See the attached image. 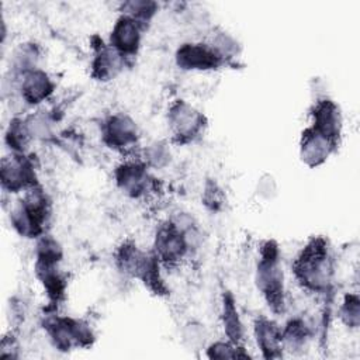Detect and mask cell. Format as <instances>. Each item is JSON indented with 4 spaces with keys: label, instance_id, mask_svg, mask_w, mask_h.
<instances>
[{
    "label": "cell",
    "instance_id": "obj_1",
    "mask_svg": "<svg viewBox=\"0 0 360 360\" xmlns=\"http://www.w3.org/2000/svg\"><path fill=\"white\" fill-rule=\"evenodd\" d=\"M335 273L329 245L321 236L309 239L292 263L295 281L312 294H328L333 287Z\"/></svg>",
    "mask_w": 360,
    "mask_h": 360
},
{
    "label": "cell",
    "instance_id": "obj_2",
    "mask_svg": "<svg viewBox=\"0 0 360 360\" xmlns=\"http://www.w3.org/2000/svg\"><path fill=\"white\" fill-rule=\"evenodd\" d=\"M257 291L273 314H283L287 307L285 274L280 248L274 240H266L260 246L255 270Z\"/></svg>",
    "mask_w": 360,
    "mask_h": 360
},
{
    "label": "cell",
    "instance_id": "obj_3",
    "mask_svg": "<svg viewBox=\"0 0 360 360\" xmlns=\"http://www.w3.org/2000/svg\"><path fill=\"white\" fill-rule=\"evenodd\" d=\"M44 330L52 346L60 352L86 347L93 336V328L86 319L52 312L44 316Z\"/></svg>",
    "mask_w": 360,
    "mask_h": 360
},
{
    "label": "cell",
    "instance_id": "obj_4",
    "mask_svg": "<svg viewBox=\"0 0 360 360\" xmlns=\"http://www.w3.org/2000/svg\"><path fill=\"white\" fill-rule=\"evenodd\" d=\"M167 128L176 143H190L195 141L205 128L204 114L186 100H174L166 114Z\"/></svg>",
    "mask_w": 360,
    "mask_h": 360
},
{
    "label": "cell",
    "instance_id": "obj_5",
    "mask_svg": "<svg viewBox=\"0 0 360 360\" xmlns=\"http://www.w3.org/2000/svg\"><path fill=\"white\" fill-rule=\"evenodd\" d=\"M115 187L128 198H146L155 191L156 183L150 169L139 158H127L114 169Z\"/></svg>",
    "mask_w": 360,
    "mask_h": 360
},
{
    "label": "cell",
    "instance_id": "obj_6",
    "mask_svg": "<svg viewBox=\"0 0 360 360\" xmlns=\"http://www.w3.org/2000/svg\"><path fill=\"white\" fill-rule=\"evenodd\" d=\"M136 121L127 112H112L101 124V139L112 150L120 153L132 152L139 143Z\"/></svg>",
    "mask_w": 360,
    "mask_h": 360
},
{
    "label": "cell",
    "instance_id": "obj_7",
    "mask_svg": "<svg viewBox=\"0 0 360 360\" xmlns=\"http://www.w3.org/2000/svg\"><path fill=\"white\" fill-rule=\"evenodd\" d=\"M0 181L6 193H24L27 188L38 184L37 170L32 159L27 153H13L1 159Z\"/></svg>",
    "mask_w": 360,
    "mask_h": 360
},
{
    "label": "cell",
    "instance_id": "obj_8",
    "mask_svg": "<svg viewBox=\"0 0 360 360\" xmlns=\"http://www.w3.org/2000/svg\"><path fill=\"white\" fill-rule=\"evenodd\" d=\"M152 252L166 267L177 266L191 255L183 233L169 219L156 228Z\"/></svg>",
    "mask_w": 360,
    "mask_h": 360
},
{
    "label": "cell",
    "instance_id": "obj_9",
    "mask_svg": "<svg viewBox=\"0 0 360 360\" xmlns=\"http://www.w3.org/2000/svg\"><path fill=\"white\" fill-rule=\"evenodd\" d=\"M174 62L186 72H211L222 68L225 62L208 42H183L174 52Z\"/></svg>",
    "mask_w": 360,
    "mask_h": 360
},
{
    "label": "cell",
    "instance_id": "obj_10",
    "mask_svg": "<svg viewBox=\"0 0 360 360\" xmlns=\"http://www.w3.org/2000/svg\"><path fill=\"white\" fill-rule=\"evenodd\" d=\"M13 80L15 83L20 100L30 107H38L49 100L56 89L53 77L42 68L27 72L25 75Z\"/></svg>",
    "mask_w": 360,
    "mask_h": 360
},
{
    "label": "cell",
    "instance_id": "obj_11",
    "mask_svg": "<svg viewBox=\"0 0 360 360\" xmlns=\"http://www.w3.org/2000/svg\"><path fill=\"white\" fill-rule=\"evenodd\" d=\"M145 28L146 27L132 17L120 14L110 30L107 42L121 55L129 59L139 52Z\"/></svg>",
    "mask_w": 360,
    "mask_h": 360
},
{
    "label": "cell",
    "instance_id": "obj_12",
    "mask_svg": "<svg viewBox=\"0 0 360 360\" xmlns=\"http://www.w3.org/2000/svg\"><path fill=\"white\" fill-rule=\"evenodd\" d=\"M309 127L338 145L343 131V114L339 104L328 97L318 98L311 110Z\"/></svg>",
    "mask_w": 360,
    "mask_h": 360
},
{
    "label": "cell",
    "instance_id": "obj_13",
    "mask_svg": "<svg viewBox=\"0 0 360 360\" xmlns=\"http://www.w3.org/2000/svg\"><path fill=\"white\" fill-rule=\"evenodd\" d=\"M127 62L128 59L108 42H101L94 48L90 62V75L97 82L114 80L124 72Z\"/></svg>",
    "mask_w": 360,
    "mask_h": 360
},
{
    "label": "cell",
    "instance_id": "obj_14",
    "mask_svg": "<svg viewBox=\"0 0 360 360\" xmlns=\"http://www.w3.org/2000/svg\"><path fill=\"white\" fill-rule=\"evenodd\" d=\"M336 146L328 138L307 127L300 138V159L311 169L319 167L329 159Z\"/></svg>",
    "mask_w": 360,
    "mask_h": 360
},
{
    "label": "cell",
    "instance_id": "obj_15",
    "mask_svg": "<svg viewBox=\"0 0 360 360\" xmlns=\"http://www.w3.org/2000/svg\"><path fill=\"white\" fill-rule=\"evenodd\" d=\"M256 346L264 359H280L283 356L281 326L271 318L260 315L253 322Z\"/></svg>",
    "mask_w": 360,
    "mask_h": 360
},
{
    "label": "cell",
    "instance_id": "obj_16",
    "mask_svg": "<svg viewBox=\"0 0 360 360\" xmlns=\"http://www.w3.org/2000/svg\"><path fill=\"white\" fill-rule=\"evenodd\" d=\"M34 271L51 304L58 305L65 298L68 288V278L60 269V263L35 262Z\"/></svg>",
    "mask_w": 360,
    "mask_h": 360
},
{
    "label": "cell",
    "instance_id": "obj_17",
    "mask_svg": "<svg viewBox=\"0 0 360 360\" xmlns=\"http://www.w3.org/2000/svg\"><path fill=\"white\" fill-rule=\"evenodd\" d=\"M221 323L228 340L235 345H242L245 339V323L240 318L236 300L232 292L226 291L221 300Z\"/></svg>",
    "mask_w": 360,
    "mask_h": 360
},
{
    "label": "cell",
    "instance_id": "obj_18",
    "mask_svg": "<svg viewBox=\"0 0 360 360\" xmlns=\"http://www.w3.org/2000/svg\"><path fill=\"white\" fill-rule=\"evenodd\" d=\"M41 49L34 42H22L14 48L10 56V75L17 79L27 72L39 68Z\"/></svg>",
    "mask_w": 360,
    "mask_h": 360
},
{
    "label": "cell",
    "instance_id": "obj_19",
    "mask_svg": "<svg viewBox=\"0 0 360 360\" xmlns=\"http://www.w3.org/2000/svg\"><path fill=\"white\" fill-rule=\"evenodd\" d=\"M311 338L309 325L304 318L294 316L281 326V339H283V349L291 353L301 352L307 347Z\"/></svg>",
    "mask_w": 360,
    "mask_h": 360
},
{
    "label": "cell",
    "instance_id": "obj_20",
    "mask_svg": "<svg viewBox=\"0 0 360 360\" xmlns=\"http://www.w3.org/2000/svg\"><path fill=\"white\" fill-rule=\"evenodd\" d=\"M32 141L25 120L21 117H14L4 132V142L10 152L25 153L30 142Z\"/></svg>",
    "mask_w": 360,
    "mask_h": 360
},
{
    "label": "cell",
    "instance_id": "obj_21",
    "mask_svg": "<svg viewBox=\"0 0 360 360\" xmlns=\"http://www.w3.org/2000/svg\"><path fill=\"white\" fill-rule=\"evenodd\" d=\"M139 159L150 169V170H162L172 160V152L166 142L155 141L142 148L139 153Z\"/></svg>",
    "mask_w": 360,
    "mask_h": 360
},
{
    "label": "cell",
    "instance_id": "obj_22",
    "mask_svg": "<svg viewBox=\"0 0 360 360\" xmlns=\"http://www.w3.org/2000/svg\"><path fill=\"white\" fill-rule=\"evenodd\" d=\"M120 11L121 14L129 15L138 22H141L143 27H146V24L150 22L153 17L158 14L159 4L150 0H129L121 4Z\"/></svg>",
    "mask_w": 360,
    "mask_h": 360
},
{
    "label": "cell",
    "instance_id": "obj_23",
    "mask_svg": "<svg viewBox=\"0 0 360 360\" xmlns=\"http://www.w3.org/2000/svg\"><path fill=\"white\" fill-rule=\"evenodd\" d=\"M63 248L58 239L44 233L37 239L35 245V262L44 263H62Z\"/></svg>",
    "mask_w": 360,
    "mask_h": 360
},
{
    "label": "cell",
    "instance_id": "obj_24",
    "mask_svg": "<svg viewBox=\"0 0 360 360\" xmlns=\"http://www.w3.org/2000/svg\"><path fill=\"white\" fill-rule=\"evenodd\" d=\"M338 315L340 322L349 329H357L360 325V298L357 292H346L340 301Z\"/></svg>",
    "mask_w": 360,
    "mask_h": 360
},
{
    "label": "cell",
    "instance_id": "obj_25",
    "mask_svg": "<svg viewBox=\"0 0 360 360\" xmlns=\"http://www.w3.org/2000/svg\"><path fill=\"white\" fill-rule=\"evenodd\" d=\"M208 44L215 49V52L222 58V60L226 63L228 60L233 59L239 53V44L238 41L228 32L219 31L212 35V38L208 41Z\"/></svg>",
    "mask_w": 360,
    "mask_h": 360
},
{
    "label": "cell",
    "instance_id": "obj_26",
    "mask_svg": "<svg viewBox=\"0 0 360 360\" xmlns=\"http://www.w3.org/2000/svg\"><path fill=\"white\" fill-rule=\"evenodd\" d=\"M210 359H239L248 357L249 354L243 350L242 345H235L231 340H215L205 347Z\"/></svg>",
    "mask_w": 360,
    "mask_h": 360
},
{
    "label": "cell",
    "instance_id": "obj_27",
    "mask_svg": "<svg viewBox=\"0 0 360 360\" xmlns=\"http://www.w3.org/2000/svg\"><path fill=\"white\" fill-rule=\"evenodd\" d=\"M183 339L186 342H190V346L194 347V346H200V345H204V328L201 325H195V323H188L186 325V329H184V333H183Z\"/></svg>",
    "mask_w": 360,
    "mask_h": 360
},
{
    "label": "cell",
    "instance_id": "obj_28",
    "mask_svg": "<svg viewBox=\"0 0 360 360\" xmlns=\"http://www.w3.org/2000/svg\"><path fill=\"white\" fill-rule=\"evenodd\" d=\"M204 201H205V204L210 205L212 210L222 204V193H221V190L217 187L215 183H211V184H208V186L205 187V191H204Z\"/></svg>",
    "mask_w": 360,
    "mask_h": 360
}]
</instances>
